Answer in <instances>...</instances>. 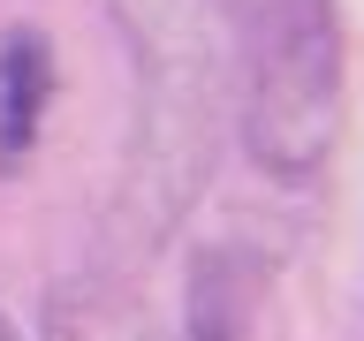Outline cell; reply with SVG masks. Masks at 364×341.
<instances>
[{
    "instance_id": "cell-2",
    "label": "cell",
    "mask_w": 364,
    "mask_h": 341,
    "mask_svg": "<svg viewBox=\"0 0 364 341\" xmlns=\"http://www.w3.org/2000/svg\"><path fill=\"white\" fill-rule=\"evenodd\" d=\"M243 61V152L281 182L326 167L341 136V16L334 0H213Z\"/></svg>"
},
{
    "instance_id": "cell-4",
    "label": "cell",
    "mask_w": 364,
    "mask_h": 341,
    "mask_svg": "<svg viewBox=\"0 0 364 341\" xmlns=\"http://www.w3.org/2000/svg\"><path fill=\"white\" fill-rule=\"evenodd\" d=\"M258 296H266V266L250 250H198L182 281V341H250Z\"/></svg>"
},
{
    "instance_id": "cell-5",
    "label": "cell",
    "mask_w": 364,
    "mask_h": 341,
    "mask_svg": "<svg viewBox=\"0 0 364 341\" xmlns=\"http://www.w3.org/2000/svg\"><path fill=\"white\" fill-rule=\"evenodd\" d=\"M46 107H53V45L31 23H16L0 38V175H16L31 159Z\"/></svg>"
},
{
    "instance_id": "cell-6",
    "label": "cell",
    "mask_w": 364,
    "mask_h": 341,
    "mask_svg": "<svg viewBox=\"0 0 364 341\" xmlns=\"http://www.w3.org/2000/svg\"><path fill=\"white\" fill-rule=\"evenodd\" d=\"M0 341H23V334H16V326H8V311H0Z\"/></svg>"
},
{
    "instance_id": "cell-3",
    "label": "cell",
    "mask_w": 364,
    "mask_h": 341,
    "mask_svg": "<svg viewBox=\"0 0 364 341\" xmlns=\"http://www.w3.org/2000/svg\"><path fill=\"white\" fill-rule=\"evenodd\" d=\"M46 341H182L167 318L114 273H76L46 296Z\"/></svg>"
},
{
    "instance_id": "cell-1",
    "label": "cell",
    "mask_w": 364,
    "mask_h": 341,
    "mask_svg": "<svg viewBox=\"0 0 364 341\" xmlns=\"http://www.w3.org/2000/svg\"><path fill=\"white\" fill-rule=\"evenodd\" d=\"M136 53V144L107 227L129 258L167 235L205 190L228 136V23L213 0H114Z\"/></svg>"
}]
</instances>
